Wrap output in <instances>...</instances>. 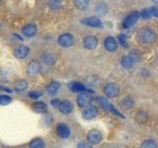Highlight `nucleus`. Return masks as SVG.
<instances>
[{
  "instance_id": "obj_24",
  "label": "nucleus",
  "mask_w": 158,
  "mask_h": 148,
  "mask_svg": "<svg viewBox=\"0 0 158 148\" xmlns=\"http://www.w3.org/2000/svg\"><path fill=\"white\" fill-rule=\"evenodd\" d=\"M74 5L80 10H85L89 5V0H74Z\"/></svg>"
},
{
  "instance_id": "obj_10",
  "label": "nucleus",
  "mask_w": 158,
  "mask_h": 148,
  "mask_svg": "<svg viewBox=\"0 0 158 148\" xmlns=\"http://www.w3.org/2000/svg\"><path fill=\"white\" fill-rule=\"evenodd\" d=\"M83 44L88 49H95L98 46V39L95 36H87L83 39Z\"/></svg>"
},
{
  "instance_id": "obj_30",
  "label": "nucleus",
  "mask_w": 158,
  "mask_h": 148,
  "mask_svg": "<svg viewBox=\"0 0 158 148\" xmlns=\"http://www.w3.org/2000/svg\"><path fill=\"white\" fill-rule=\"evenodd\" d=\"M96 11L98 13H100V14H105L106 11H107V7H106V5L105 4H99L98 6L96 7Z\"/></svg>"
},
{
  "instance_id": "obj_6",
  "label": "nucleus",
  "mask_w": 158,
  "mask_h": 148,
  "mask_svg": "<svg viewBox=\"0 0 158 148\" xmlns=\"http://www.w3.org/2000/svg\"><path fill=\"white\" fill-rule=\"evenodd\" d=\"M58 43L63 47H69L74 43V37L71 34H63L58 38Z\"/></svg>"
},
{
  "instance_id": "obj_21",
  "label": "nucleus",
  "mask_w": 158,
  "mask_h": 148,
  "mask_svg": "<svg viewBox=\"0 0 158 148\" xmlns=\"http://www.w3.org/2000/svg\"><path fill=\"white\" fill-rule=\"evenodd\" d=\"M33 109H34L35 112L40 113H47V111H48V107L44 102H36L34 104Z\"/></svg>"
},
{
  "instance_id": "obj_13",
  "label": "nucleus",
  "mask_w": 158,
  "mask_h": 148,
  "mask_svg": "<svg viewBox=\"0 0 158 148\" xmlns=\"http://www.w3.org/2000/svg\"><path fill=\"white\" fill-rule=\"evenodd\" d=\"M104 47H105L106 51L110 52H114V51H116L118 48V43L113 37H108L105 39V42H104Z\"/></svg>"
},
{
  "instance_id": "obj_12",
  "label": "nucleus",
  "mask_w": 158,
  "mask_h": 148,
  "mask_svg": "<svg viewBox=\"0 0 158 148\" xmlns=\"http://www.w3.org/2000/svg\"><path fill=\"white\" fill-rule=\"evenodd\" d=\"M56 133L60 138L65 139V138H68L70 136V130H69V127L66 125L59 123L56 126Z\"/></svg>"
},
{
  "instance_id": "obj_19",
  "label": "nucleus",
  "mask_w": 158,
  "mask_h": 148,
  "mask_svg": "<svg viewBox=\"0 0 158 148\" xmlns=\"http://www.w3.org/2000/svg\"><path fill=\"white\" fill-rule=\"evenodd\" d=\"M121 63H122V66L126 69H130L133 66V63H135V60H133V58L130 56H126L122 58L121 60Z\"/></svg>"
},
{
  "instance_id": "obj_15",
  "label": "nucleus",
  "mask_w": 158,
  "mask_h": 148,
  "mask_svg": "<svg viewBox=\"0 0 158 148\" xmlns=\"http://www.w3.org/2000/svg\"><path fill=\"white\" fill-rule=\"evenodd\" d=\"M29 47L24 46V44H20L16 48L14 49V56L18 57V58H25L27 57V56L29 54Z\"/></svg>"
},
{
  "instance_id": "obj_16",
  "label": "nucleus",
  "mask_w": 158,
  "mask_h": 148,
  "mask_svg": "<svg viewBox=\"0 0 158 148\" xmlns=\"http://www.w3.org/2000/svg\"><path fill=\"white\" fill-rule=\"evenodd\" d=\"M22 34L25 37L31 38L37 34V28L34 24H28L22 29Z\"/></svg>"
},
{
  "instance_id": "obj_11",
  "label": "nucleus",
  "mask_w": 158,
  "mask_h": 148,
  "mask_svg": "<svg viewBox=\"0 0 158 148\" xmlns=\"http://www.w3.org/2000/svg\"><path fill=\"white\" fill-rule=\"evenodd\" d=\"M138 18H139V13L138 12H131L128 16H127V18L125 19V21H123V28H130V27H131L133 24H135L137 20H138Z\"/></svg>"
},
{
  "instance_id": "obj_34",
  "label": "nucleus",
  "mask_w": 158,
  "mask_h": 148,
  "mask_svg": "<svg viewBox=\"0 0 158 148\" xmlns=\"http://www.w3.org/2000/svg\"><path fill=\"white\" fill-rule=\"evenodd\" d=\"M150 12H151V16H154V17H157L158 16V10H157L156 7L150 8Z\"/></svg>"
},
{
  "instance_id": "obj_27",
  "label": "nucleus",
  "mask_w": 158,
  "mask_h": 148,
  "mask_svg": "<svg viewBox=\"0 0 158 148\" xmlns=\"http://www.w3.org/2000/svg\"><path fill=\"white\" fill-rule=\"evenodd\" d=\"M12 101V98L10 96H7V95H1L0 96V105H8L10 104Z\"/></svg>"
},
{
  "instance_id": "obj_26",
  "label": "nucleus",
  "mask_w": 158,
  "mask_h": 148,
  "mask_svg": "<svg viewBox=\"0 0 158 148\" xmlns=\"http://www.w3.org/2000/svg\"><path fill=\"white\" fill-rule=\"evenodd\" d=\"M140 148H156V143L152 139H147L142 143Z\"/></svg>"
},
{
  "instance_id": "obj_2",
  "label": "nucleus",
  "mask_w": 158,
  "mask_h": 148,
  "mask_svg": "<svg viewBox=\"0 0 158 148\" xmlns=\"http://www.w3.org/2000/svg\"><path fill=\"white\" fill-rule=\"evenodd\" d=\"M95 100L100 104L101 105V107L103 108V109H105L106 111H108V112H111V113H115L116 116H118V117H122V118H123L125 117H123L122 113L118 112L117 109L114 107L112 104L109 102L106 98H104V97H97Z\"/></svg>"
},
{
  "instance_id": "obj_3",
  "label": "nucleus",
  "mask_w": 158,
  "mask_h": 148,
  "mask_svg": "<svg viewBox=\"0 0 158 148\" xmlns=\"http://www.w3.org/2000/svg\"><path fill=\"white\" fill-rule=\"evenodd\" d=\"M104 93L110 98H116L120 93V88L116 83H108L104 86Z\"/></svg>"
},
{
  "instance_id": "obj_25",
  "label": "nucleus",
  "mask_w": 158,
  "mask_h": 148,
  "mask_svg": "<svg viewBox=\"0 0 158 148\" xmlns=\"http://www.w3.org/2000/svg\"><path fill=\"white\" fill-rule=\"evenodd\" d=\"M28 87V83L26 80H24V79H21V80H19L16 84H15V89H16V91H24L25 89H27Z\"/></svg>"
},
{
  "instance_id": "obj_5",
  "label": "nucleus",
  "mask_w": 158,
  "mask_h": 148,
  "mask_svg": "<svg viewBox=\"0 0 158 148\" xmlns=\"http://www.w3.org/2000/svg\"><path fill=\"white\" fill-rule=\"evenodd\" d=\"M93 98L89 93H82L77 97V105L81 108H86L90 106Z\"/></svg>"
},
{
  "instance_id": "obj_20",
  "label": "nucleus",
  "mask_w": 158,
  "mask_h": 148,
  "mask_svg": "<svg viewBox=\"0 0 158 148\" xmlns=\"http://www.w3.org/2000/svg\"><path fill=\"white\" fill-rule=\"evenodd\" d=\"M43 59H44V62H46L47 64H49V65H52V64L56 60L54 54L49 52V51H46V52L43 53Z\"/></svg>"
},
{
  "instance_id": "obj_9",
  "label": "nucleus",
  "mask_w": 158,
  "mask_h": 148,
  "mask_svg": "<svg viewBox=\"0 0 158 148\" xmlns=\"http://www.w3.org/2000/svg\"><path fill=\"white\" fill-rule=\"evenodd\" d=\"M82 116L86 120H92L98 116V109L95 106H88L82 112Z\"/></svg>"
},
{
  "instance_id": "obj_4",
  "label": "nucleus",
  "mask_w": 158,
  "mask_h": 148,
  "mask_svg": "<svg viewBox=\"0 0 158 148\" xmlns=\"http://www.w3.org/2000/svg\"><path fill=\"white\" fill-rule=\"evenodd\" d=\"M87 139L91 144H99L102 140V132L98 130H91L87 133Z\"/></svg>"
},
{
  "instance_id": "obj_1",
  "label": "nucleus",
  "mask_w": 158,
  "mask_h": 148,
  "mask_svg": "<svg viewBox=\"0 0 158 148\" xmlns=\"http://www.w3.org/2000/svg\"><path fill=\"white\" fill-rule=\"evenodd\" d=\"M156 34L151 28H142L138 32V39L143 43H152L155 42Z\"/></svg>"
},
{
  "instance_id": "obj_31",
  "label": "nucleus",
  "mask_w": 158,
  "mask_h": 148,
  "mask_svg": "<svg viewBox=\"0 0 158 148\" xmlns=\"http://www.w3.org/2000/svg\"><path fill=\"white\" fill-rule=\"evenodd\" d=\"M41 96H43V93L42 92H39V91H32L29 93V97L30 98H33V99H38Z\"/></svg>"
},
{
  "instance_id": "obj_35",
  "label": "nucleus",
  "mask_w": 158,
  "mask_h": 148,
  "mask_svg": "<svg viewBox=\"0 0 158 148\" xmlns=\"http://www.w3.org/2000/svg\"><path fill=\"white\" fill-rule=\"evenodd\" d=\"M118 39H120L121 43L123 44V47H127V43H125V36H123V35H121V36H118Z\"/></svg>"
},
{
  "instance_id": "obj_18",
  "label": "nucleus",
  "mask_w": 158,
  "mask_h": 148,
  "mask_svg": "<svg viewBox=\"0 0 158 148\" xmlns=\"http://www.w3.org/2000/svg\"><path fill=\"white\" fill-rule=\"evenodd\" d=\"M59 87H60V84H59V82H57V81L52 82L48 86V95L49 96H54L58 92Z\"/></svg>"
},
{
  "instance_id": "obj_8",
  "label": "nucleus",
  "mask_w": 158,
  "mask_h": 148,
  "mask_svg": "<svg viewBox=\"0 0 158 148\" xmlns=\"http://www.w3.org/2000/svg\"><path fill=\"white\" fill-rule=\"evenodd\" d=\"M82 23L84 25H87L89 27H93V28H101L103 26L102 21L98 17L92 16V17H88L82 20Z\"/></svg>"
},
{
  "instance_id": "obj_36",
  "label": "nucleus",
  "mask_w": 158,
  "mask_h": 148,
  "mask_svg": "<svg viewBox=\"0 0 158 148\" xmlns=\"http://www.w3.org/2000/svg\"><path fill=\"white\" fill-rule=\"evenodd\" d=\"M52 105L53 108L58 107V105H59V100H58V99H53V100L52 101Z\"/></svg>"
},
{
  "instance_id": "obj_32",
  "label": "nucleus",
  "mask_w": 158,
  "mask_h": 148,
  "mask_svg": "<svg viewBox=\"0 0 158 148\" xmlns=\"http://www.w3.org/2000/svg\"><path fill=\"white\" fill-rule=\"evenodd\" d=\"M141 17H142V19H149L151 17L150 9H144V10H143V11L141 12Z\"/></svg>"
},
{
  "instance_id": "obj_22",
  "label": "nucleus",
  "mask_w": 158,
  "mask_h": 148,
  "mask_svg": "<svg viewBox=\"0 0 158 148\" xmlns=\"http://www.w3.org/2000/svg\"><path fill=\"white\" fill-rule=\"evenodd\" d=\"M121 105H122L123 108H125V109H130V108L133 107V105H135V100H133L131 97L127 96L121 101Z\"/></svg>"
},
{
  "instance_id": "obj_17",
  "label": "nucleus",
  "mask_w": 158,
  "mask_h": 148,
  "mask_svg": "<svg viewBox=\"0 0 158 148\" xmlns=\"http://www.w3.org/2000/svg\"><path fill=\"white\" fill-rule=\"evenodd\" d=\"M69 88L70 90L74 91V92H86L88 91V88L85 87L83 84L79 83V82H72L69 84Z\"/></svg>"
},
{
  "instance_id": "obj_28",
  "label": "nucleus",
  "mask_w": 158,
  "mask_h": 148,
  "mask_svg": "<svg viewBox=\"0 0 158 148\" xmlns=\"http://www.w3.org/2000/svg\"><path fill=\"white\" fill-rule=\"evenodd\" d=\"M147 117H148L147 115L145 113V112H143V111H140L136 115V120L139 122H145L147 121Z\"/></svg>"
},
{
  "instance_id": "obj_33",
  "label": "nucleus",
  "mask_w": 158,
  "mask_h": 148,
  "mask_svg": "<svg viewBox=\"0 0 158 148\" xmlns=\"http://www.w3.org/2000/svg\"><path fill=\"white\" fill-rule=\"evenodd\" d=\"M77 148H93L90 143H85V142H79L77 144Z\"/></svg>"
},
{
  "instance_id": "obj_7",
  "label": "nucleus",
  "mask_w": 158,
  "mask_h": 148,
  "mask_svg": "<svg viewBox=\"0 0 158 148\" xmlns=\"http://www.w3.org/2000/svg\"><path fill=\"white\" fill-rule=\"evenodd\" d=\"M41 69V64L38 60H32L27 66V73L29 76H36L40 72Z\"/></svg>"
},
{
  "instance_id": "obj_14",
  "label": "nucleus",
  "mask_w": 158,
  "mask_h": 148,
  "mask_svg": "<svg viewBox=\"0 0 158 148\" xmlns=\"http://www.w3.org/2000/svg\"><path fill=\"white\" fill-rule=\"evenodd\" d=\"M58 109H59V112L63 113V115H68V113H71L72 109H73L72 103L68 100H64L62 102H59Z\"/></svg>"
},
{
  "instance_id": "obj_29",
  "label": "nucleus",
  "mask_w": 158,
  "mask_h": 148,
  "mask_svg": "<svg viewBox=\"0 0 158 148\" xmlns=\"http://www.w3.org/2000/svg\"><path fill=\"white\" fill-rule=\"evenodd\" d=\"M49 6L52 9H56L60 6V0H49Z\"/></svg>"
},
{
  "instance_id": "obj_37",
  "label": "nucleus",
  "mask_w": 158,
  "mask_h": 148,
  "mask_svg": "<svg viewBox=\"0 0 158 148\" xmlns=\"http://www.w3.org/2000/svg\"><path fill=\"white\" fill-rule=\"evenodd\" d=\"M153 1H154L155 3H157V2H158V0H153Z\"/></svg>"
},
{
  "instance_id": "obj_23",
  "label": "nucleus",
  "mask_w": 158,
  "mask_h": 148,
  "mask_svg": "<svg viewBox=\"0 0 158 148\" xmlns=\"http://www.w3.org/2000/svg\"><path fill=\"white\" fill-rule=\"evenodd\" d=\"M30 148H44V141L42 138H35L30 143Z\"/></svg>"
}]
</instances>
